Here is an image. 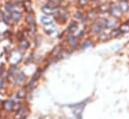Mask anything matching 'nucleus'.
Instances as JSON below:
<instances>
[{"mask_svg": "<svg viewBox=\"0 0 129 119\" xmlns=\"http://www.w3.org/2000/svg\"><path fill=\"white\" fill-rule=\"evenodd\" d=\"M89 99H86V100H83L81 102H78V103H74V104H69L68 107L71 108L74 116L77 119H82V113H83V110L87 104Z\"/></svg>", "mask_w": 129, "mask_h": 119, "instance_id": "nucleus-1", "label": "nucleus"}, {"mask_svg": "<svg viewBox=\"0 0 129 119\" xmlns=\"http://www.w3.org/2000/svg\"><path fill=\"white\" fill-rule=\"evenodd\" d=\"M109 13L111 14V16H113L115 18H120L121 15H122V11L119 7V4H112L110 6Z\"/></svg>", "mask_w": 129, "mask_h": 119, "instance_id": "nucleus-2", "label": "nucleus"}, {"mask_svg": "<svg viewBox=\"0 0 129 119\" xmlns=\"http://www.w3.org/2000/svg\"><path fill=\"white\" fill-rule=\"evenodd\" d=\"M44 31L47 35L49 36H52V37H55L58 33V29L55 27V25L52 23V24H49V25H45L44 27Z\"/></svg>", "mask_w": 129, "mask_h": 119, "instance_id": "nucleus-3", "label": "nucleus"}, {"mask_svg": "<svg viewBox=\"0 0 129 119\" xmlns=\"http://www.w3.org/2000/svg\"><path fill=\"white\" fill-rule=\"evenodd\" d=\"M41 10L43 11V13H45V14H54L55 12H56V8H54V7H52L49 3L48 4H44L42 7H41Z\"/></svg>", "mask_w": 129, "mask_h": 119, "instance_id": "nucleus-4", "label": "nucleus"}, {"mask_svg": "<svg viewBox=\"0 0 129 119\" xmlns=\"http://www.w3.org/2000/svg\"><path fill=\"white\" fill-rule=\"evenodd\" d=\"M22 58V54L19 52V51H13L11 53V57H10V61L15 64V63H18Z\"/></svg>", "mask_w": 129, "mask_h": 119, "instance_id": "nucleus-5", "label": "nucleus"}, {"mask_svg": "<svg viewBox=\"0 0 129 119\" xmlns=\"http://www.w3.org/2000/svg\"><path fill=\"white\" fill-rule=\"evenodd\" d=\"M21 13L19 12V11H12L11 13H10V19L13 21V22H18L20 19H21Z\"/></svg>", "mask_w": 129, "mask_h": 119, "instance_id": "nucleus-6", "label": "nucleus"}, {"mask_svg": "<svg viewBox=\"0 0 129 119\" xmlns=\"http://www.w3.org/2000/svg\"><path fill=\"white\" fill-rule=\"evenodd\" d=\"M119 7H120V9H121L122 12H124V13L128 12L129 11V2L127 1V0H122V1H120V2H119Z\"/></svg>", "mask_w": 129, "mask_h": 119, "instance_id": "nucleus-7", "label": "nucleus"}, {"mask_svg": "<svg viewBox=\"0 0 129 119\" xmlns=\"http://www.w3.org/2000/svg\"><path fill=\"white\" fill-rule=\"evenodd\" d=\"M67 41H68V44L70 45V47H71L72 49H74V48L77 46V37H76V36H73V35L69 36V37L67 38Z\"/></svg>", "mask_w": 129, "mask_h": 119, "instance_id": "nucleus-8", "label": "nucleus"}, {"mask_svg": "<svg viewBox=\"0 0 129 119\" xmlns=\"http://www.w3.org/2000/svg\"><path fill=\"white\" fill-rule=\"evenodd\" d=\"M13 107H14V102H13L12 100H6V101H4V103H3V108H4L6 111L12 110Z\"/></svg>", "mask_w": 129, "mask_h": 119, "instance_id": "nucleus-9", "label": "nucleus"}, {"mask_svg": "<svg viewBox=\"0 0 129 119\" xmlns=\"http://www.w3.org/2000/svg\"><path fill=\"white\" fill-rule=\"evenodd\" d=\"M40 21H41V23L44 24V25H49V24H52V23H53L52 18H50L48 15L41 16V17H40Z\"/></svg>", "mask_w": 129, "mask_h": 119, "instance_id": "nucleus-10", "label": "nucleus"}, {"mask_svg": "<svg viewBox=\"0 0 129 119\" xmlns=\"http://www.w3.org/2000/svg\"><path fill=\"white\" fill-rule=\"evenodd\" d=\"M67 31L70 33V34H73V33H75L76 31H78V24L76 23V22H72L69 26H68V28H67Z\"/></svg>", "mask_w": 129, "mask_h": 119, "instance_id": "nucleus-11", "label": "nucleus"}, {"mask_svg": "<svg viewBox=\"0 0 129 119\" xmlns=\"http://www.w3.org/2000/svg\"><path fill=\"white\" fill-rule=\"evenodd\" d=\"M109 9H110V6L106 3H104L98 7V11L100 13H107V12H109Z\"/></svg>", "mask_w": 129, "mask_h": 119, "instance_id": "nucleus-12", "label": "nucleus"}, {"mask_svg": "<svg viewBox=\"0 0 129 119\" xmlns=\"http://www.w3.org/2000/svg\"><path fill=\"white\" fill-rule=\"evenodd\" d=\"M25 19H26V22H27L29 25H31V24H34V23H35V19H34V16H33L32 13H27Z\"/></svg>", "mask_w": 129, "mask_h": 119, "instance_id": "nucleus-13", "label": "nucleus"}, {"mask_svg": "<svg viewBox=\"0 0 129 119\" xmlns=\"http://www.w3.org/2000/svg\"><path fill=\"white\" fill-rule=\"evenodd\" d=\"M119 30L121 31V33H125V32H128L129 31V22H124L120 25Z\"/></svg>", "mask_w": 129, "mask_h": 119, "instance_id": "nucleus-14", "label": "nucleus"}, {"mask_svg": "<svg viewBox=\"0 0 129 119\" xmlns=\"http://www.w3.org/2000/svg\"><path fill=\"white\" fill-rule=\"evenodd\" d=\"M20 47H21V49H23V50L28 49V48H29V42H28V40L22 39V40L20 41Z\"/></svg>", "mask_w": 129, "mask_h": 119, "instance_id": "nucleus-15", "label": "nucleus"}, {"mask_svg": "<svg viewBox=\"0 0 129 119\" xmlns=\"http://www.w3.org/2000/svg\"><path fill=\"white\" fill-rule=\"evenodd\" d=\"M14 8H15V5H14L13 3H6V5H5V10H6V12L11 13L12 11H14Z\"/></svg>", "mask_w": 129, "mask_h": 119, "instance_id": "nucleus-16", "label": "nucleus"}, {"mask_svg": "<svg viewBox=\"0 0 129 119\" xmlns=\"http://www.w3.org/2000/svg\"><path fill=\"white\" fill-rule=\"evenodd\" d=\"M116 21L115 20H112V19H107V28H112L114 29L115 26H116Z\"/></svg>", "mask_w": 129, "mask_h": 119, "instance_id": "nucleus-17", "label": "nucleus"}, {"mask_svg": "<svg viewBox=\"0 0 129 119\" xmlns=\"http://www.w3.org/2000/svg\"><path fill=\"white\" fill-rule=\"evenodd\" d=\"M92 45V41L91 40H89V39H87V40H85L83 43H82V45H81V49H86V48H88V47H90Z\"/></svg>", "mask_w": 129, "mask_h": 119, "instance_id": "nucleus-18", "label": "nucleus"}, {"mask_svg": "<svg viewBox=\"0 0 129 119\" xmlns=\"http://www.w3.org/2000/svg\"><path fill=\"white\" fill-rule=\"evenodd\" d=\"M26 116V113H25V108H22L18 111V113L16 114V119H20V118H24Z\"/></svg>", "mask_w": 129, "mask_h": 119, "instance_id": "nucleus-19", "label": "nucleus"}, {"mask_svg": "<svg viewBox=\"0 0 129 119\" xmlns=\"http://www.w3.org/2000/svg\"><path fill=\"white\" fill-rule=\"evenodd\" d=\"M24 9H25V11L27 13H31L32 12V6H31V4H30L29 1L24 2Z\"/></svg>", "mask_w": 129, "mask_h": 119, "instance_id": "nucleus-20", "label": "nucleus"}, {"mask_svg": "<svg viewBox=\"0 0 129 119\" xmlns=\"http://www.w3.org/2000/svg\"><path fill=\"white\" fill-rule=\"evenodd\" d=\"M24 80V74L23 73H19L18 75H16L15 77V83H21Z\"/></svg>", "mask_w": 129, "mask_h": 119, "instance_id": "nucleus-21", "label": "nucleus"}, {"mask_svg": "<svg viewBox=\"0 0 129 119\" xmlns=\"http://www.w3.org/2000/svg\"><path fill=\"white\" fill-rule=\"evenodd\" d=\"M96 17H97V12H95L94 10H91L87 14V18H89V19H95Z\"/></svg>", "mask_w": 129, "mask_h": 119, "instance_id": "nucleus-22", "label": "nucleus"}, {"mask_svg": "<svg viewBox=\"0 0 129 119\" xmlns=\"http://www.w3.org/2000/svg\"><path fill=\"white\" fill-rule=\"evenodd\" d=\"M119 34H121V31L119 29H116V28H114V29L111 31V34H110V36L111 37H117Z\"/></svg>", "mask_w": 129, "mask_h": 119, "instance_id": "nucleus-23", "label": "nucleus"}, {"mask_svg": "<svg viewBox=\"0 0 129 119\" xmlns=\"http://www.w3.org/2000/svg\"><path fill=\"white\" fill-rule=\"evenodd\" d=\"M88 4V0H78V6L79 7H84Z\"/></svg>", "mask_w": 129, "mask_h": 119, "instance_id": "nucleus-24", "label": "nucleus"}, {"mask_svg": "<svg viewBox=\"0 0 129 119\" xmlns=\"http://www.w3.org/2000/svg\"><path fill=\"white\" fill-rule=\"evenodd\" d=\"M29 27H30V34H35V32H36V24L34 23V24H31V25H29Z\"/></svg>", "mask_w": 129, "mask_h": 119, "instance_id": "nucleus-25", "label": "nucleus"}, {"mask_svg": "<svg viewBox=\"0 0 129 119\" xmlns=\"http://www.w3.org/2000/svg\"><path fill=\"white\" fill-rule=\"evenodd\" d=\"M24 96H25V93H24V91H23V90L19 91V92H18V94H17V97H18V98H23Z\"/></svg>", "mask_w": 129, "mask_h": 119, "instance_id": "nucleus-26", "label": "nucleus"}, {"mask_svg": "<svg viewBox=\"0 0 129 119\" xmlns=\"http://www.w3.org/2000/svg\"><path fill=\"white\" fill-rule=\"evenodd\" d=\"M27 1H30V0H17V2H19V3H24V2H27Z\"/></svg>", "mask_w": 129, "mask_h": 119, "instance_id": "nucleus-27", "label": "nucleus"}, {"mask_svg": "<svg viewBox=\"0 0 129 119\" xmlns=\"http://www.w3.org/2000/svg\"><path fill=\"white\" fill-rule=\"evenodd\" d=\"M2 73H3V68H2V67H0V76L2 75Z\"/></svg>", "mask_w": 129, "mask_h": 119, "instance_id": "nucleus-28", "label": "nucleus"}, {"mask_svg": "<svg viewBox=\"0 0 129 119\" xmlns=\"http://www.w3.org/2000/svg\"><path fill=\"white\" fill-rule=\"evenodd\" d=\"M2 17H3V13H2L1 11H0V20L2 19Z\"/></svg>", "mask_w": 129, "mask_h": 119, "instance_id": "nucleus-29", "label": "nucleus"}, {"mask_svg": "<svg viewBox=\"0 0 129 119\" xmlns=\"http://www.w3.org/2000/svg\"><path fill=\"white\" fill-rule=\"evenodd\" d=\"M103 2H105V3H107V2H109V1H111V0H102Z\"/></svg>", "mask_w": 129, "mask_h": 119, "instance_id": "nucleus-30", "label": "nucleus"}, {"mask_svg": "<svg viewBox=\"0 0 129 119\" xmlns=\"http://www.w3.org/2000/svg\"><path fill=\"white\" fill-rule=\"evenodd\" d=\"M119 1H122V0H119Z\"/></svg>", "mask_w": 129, "mask_h": 119, "instance_id": "nucleus-31", "label": "nucleus"}]
</instances>
